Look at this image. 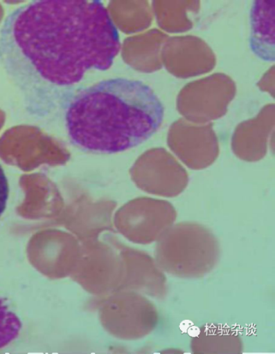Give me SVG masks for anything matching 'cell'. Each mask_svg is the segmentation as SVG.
Here are the masks:
<instances>
[{"mask_svg":"<svg viewBox=\"0 0 275 354\" xmlns=\"http://www.w3.org/2000/svg\"><path fill=\"white\" fill-rule=\"evenodd\" d=\"M103 2L39 0L13 10L0 31V64L31 117L64 109L89 71H107L121 50Z\"/></svg>","mask_w":275,"mask_h":354,"instance_id":"obj_1","label":"cell"},{"mask_svg":"<svg viewBox=\"0 0 275 354\" xmlns=\"http://www.w3.org/2000/svg\"><path fill=\"white\" fill-rule=\"evenodd\" d=\"M64 110L71 143L97 154L121 153L147 142L160 129L165 114L150 86L126 78L78 90Z\"/></svg>","mask_w":275,"mask_h":354,"instance_id":"obj_2","label":"cell"},{"mask_svg":"<svg viewBox=\"0 0 275 354\" xmlns=\"http://www.w3.org/2000/svg\"><path fill=\"white\" fill-rule=\"evenodd\" d=\"M274 1H256L251 10V46L253 52L266 61L274 62Z\"/></svg>","mask_w":275,"mask_h":354,"instance_id":"obj_3","label":"cell"},{"mask_svg":"<svg viewBox=\"0 0 275 354\" xmlns=\"http://www.w3.org/2000/svg\"><path fill=\"white\" fill-rule=\"evenodd\" d=\"M21 328L19 317L0 298V349L13 342L19 335Z\"/></svg>","mask_w":275,"mask_h":354,"instance_id":"obj_4","label":"cell"},{"mask_svg":"<svg viewBox=\"0 0 275 354\" xmlns=\"http://www.w3.org/2000/svg\"><path fill=\"white\" fill-rule=\"evenodd\" d=\"M10 187L5 171L0 165V218L5 212L8 202Z\"/></svg>","mask_w":275,"mask_h":354,"instance_id":"obj_5","label":"cell"}]
</instances>
